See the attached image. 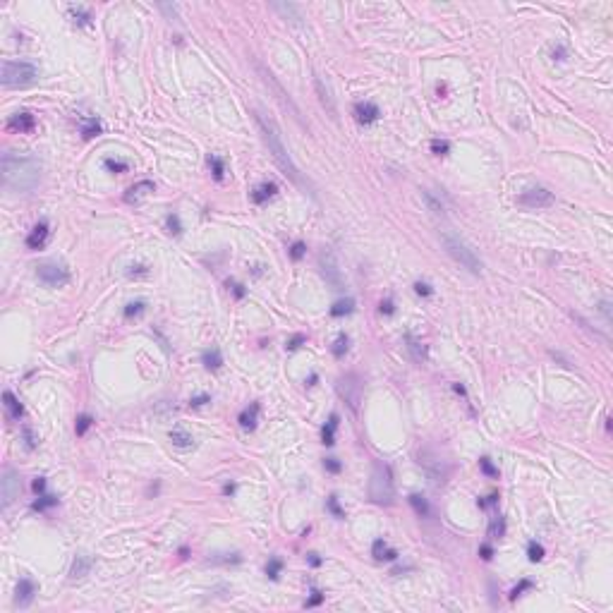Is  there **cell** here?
I'll list each match as a JSON object with an SVG mask.
<instances>
[{
    "label": "cell",
    "instance_id": "74e56055",
    "mask_svg": "<svg viewBox=\"0 0 613 613\" xmlns=\"http://www.w3.org/2000/svg\"><path fill=\"white\" fill-rule=\"evenodd\" d=\"M431 151H434L436 156H446L450 151V144L446 142V139H434V142H431Z\"/></svg>",
    "mask_w": 613,
    "mask_h": 613
},
{
    "label": "cell",
    "instance_id": "9a60e30c",
    "mask_svg": "<svg viewBox=\"0 0 613 613\" xmlns=\"http://www.w3.org/2000/svg\"><path fill=\"white\" fill-rule=\"evenodd\" d=\"M156 190V184L151 182V180H142V182H137V184H132L129 187L127 192H125V202L127 204H139L147 194H151Z\"/></svg>",
    "mask_w": 613,
    "mask_h": 613
},
{
    "label": "cell",
    "instance_id": "83f0119b",
    "mask_svg": "<svg viewBox=\"0 0 613 613\" xmlns=\"http://www.w3.org/2000/svg\"><path fill=\"white\" fill-rule=\"evenodd\" d=\"M503 534H505V520L501 515H494L491 517V525H489V537L491 539H501Z\"/></svg>",
    "mask_w": 613,
    "mask_h": 613
},
{
    "label": "cell",
    "instance_id": "b9f144b4",
    "mask_svg": "<svg viewBox=\"0 0 613 613\" xmlns=\"http://www.w3.org/2000/svg\"><path fill=\"white\" fill-rule=\"evenodd\" d=\"M479 467H482V472H484V475H489V477H498V469H496V467L491 465V460H489V458H482V460H479Z\"/></svg>",
    "mask_w": 613,
    "mask_h": 613
},
{
    "label": "cell",
    "instance_id": "681fc988",
    "mask_svg": "<svg viewBox=\"0 0 613 613\" xmlns=\"http://www.w3.org/2000/svg\"><path fill=\"white\" fill-rule=\"evenodd\" d=\"M414 293H417V295H424V297H429V295L434 293V290H431V288H429L427 283H414Z\"/></svg>",
    "mask_w": 613,
    "mask_h": 613
},
{
    "label": "cell",
    "instance_id": "f546056e",
    "mask_svg": "<svg viewBox=\"0 0 613 613\" xmlns=\"http://www.w3.org/2000/svg\"><path fill=\"white\" fill-rule=\"evenodd\" d=\"M209 168H211V173H213L216 180H223V175H225V163H223V158L211 154L209 156Z\"/></svg>",
    "mask_w": 613,
    "mask_h": 613
},
{
    "label": "cell",
    "instance_id": "ffe728a7",
    "mask_svg": "<svg viewBox=\"0 0 613 613\" xmlns=\"http://www.w3.org/2000/svg\"><path fill=\"white\" fill-rule=\"evenodd\" d=\"M275 192H278V187H275L273 182H261L254 190V192H252V202H254V204H264V202H268V199H271Z\"/></svg>",
    "mask_w": 613,
    "mask_h": 613
},
{
    "label": "cell",
    "instance_id": "7dc6e473",
    "mask_svg": "<svg viewBox=\"0 0 613 613\" xmlns=\"http://www.w3.org/2000/svg\"><path fill=\"white\" fill-rule=\"evenodd\" d=\"M525 589H532V582H530V580H522V582H520V585H517V587H515V589H512V594H510V599H517V596H520V594H522V592H525Z\"/></svg>",
    "mask_w": 613,
    "mask_h": 613
},
{
    "label": "cell",
    "instance_id": "44dd1931",
    "mask_svg": "<svg viewBox=\"0 0 613 613\" xmlns=\"http://www.w3.org/2000/svg\"><path fill=\"white\" fill-rule=\"evenodd\" d=\"M371 553H374L376 560H395L398 558V551L388 549V544L384 539H376L374 546H371Z\"/></svg>",
    "mask_w": 613,
    "mask_h": 613
},
{
    "label": "cell",
    "instance_id": "7bdbcfd3",
    "mask_svg": "<svg viewBox=\"0 0 613 613\" xmlns=\"http://www.w3.org/2000/svg\"><path fill=\"white\" fill-rule=\"evenodd\" d=\"M165 223H168V230H170L173 235H180V232H182V225H180V218H177L175 213H173V216H168V220H165Z\"/></svg>",
    "mask_w": 613,
    "mask_h": 613
},
{
    "label": "cell",
    "instance_id": "8d00e7d4",
    "mask_svg": "<svg viewBox=\"0 0 613 613\" xmlns=\"http://www.w3.org/2000/svg\"><path fill=\"white\" fill-rule=\"evenodd\" d=\"M149 266H144V264H132L129 266V271H127V275L129 278H149Z\"/></svg>",
    "mask_w": 613,
    "mask_h": 613
},
{
    "label": "cell",
    "instance_id": "c3c4849f",
    "mask_svg": "<svg viewBox=\"0 0 613 613\" xmlns=\"http://www.w3.org/2000/svg\"><path fill=\"white\" fill-rule=\"evenodd\" d=\"M304 340H307V338H304L302 333H297L295 338H290V340H288V345H285V348H288V350H297V348H300V345H302V343H304Z\"/></svg>",
    "mask_w": 613,
    "mask_h": 613
},
{
    "label": "cell",
    "instance_id": "680465c9",
    "mask_svg": "<svg viewBox=\"0 0 613 613\" xmlns=\"http://www.w3.org/2000/svg\"><path fill=\"white\" fill-rule=\"evenodd\" d=\"M309 563L311 565H321V558H316V553H309Z\"/></svg>",
    "mask_w": 613,
    "mask_h": 613
},
{
    "label": "cell",
    "instance_id": "d6986e66",
    "mask_svg": "<svg viewBox=\"0 0 613 613\" xmlns=\"http://www.w3.org/2000/svg\"><path fill=\"white\" fill-rule=\"evenodd\" d=\"M256 419H259V403H252L249 407L240 412V427L242 429H254Z\"/></svg>",
    "mask_w": 613,
    "mask_h": 613
},
{
    "label": "cell",
    "instance_id": "2e32d148",
    "mask_svg": "<svg viewBox=\"0 0 613 613\" xmlns=\"http://www.w3.org/2000/svg\"><path fill=\"white\" fill-rule=\"evenodd\" d=\"M91 568H93L91 556H86V553L77 556V558L72 560V568H70V580H82V577H86Z\"/></svg>",
    "mask_w": 613,
    "mask_h": 613
},
{
    "label": "cell",
    "instance_id": "484cf974",
    "mask_svg": "<svg viewBox=\"0 0 613 613\" xmlns=\"http://www.w3.org/2000/svg\"><path fill=\"white\" fill-rule=\"evenodd\" d=\"M352 309H355V300L352 297H348V300H340V302H336L333 307H331V316H345V314H352Z\"/></svg>",
    "mask_w": 613,
    "mask_h": 613
},
{
    "label": "cell",
    "instance_id": "f35d334b",
    "mask_svg": "<svg viewBox=\"0 0 613 613\" xmlns=\"http://www.w3.org/2000/svg\"><path fill=\"white\" fill-rule=\"evenodd\" d=\"M55 503H58L55 496H41L38 501H34L31 508H34V510H46V508H51V505H55Z\"/></svg>",
    "mask_w": 613,
    "mask_h": 613
},
{
    "label": "cell",
    "instance_id": "30bf717a",
    "mask_svg": "<svg viewBox=\"0 0 613 613\" xmlns=\"http://www.w3.org/2000/svg\"><path fill=\"white\" fill-rule=\"evenodd\" d=\"M34 596H36V585L31 582V580H19L17 585V594H15V606L17 608H29L31 606V601H34Z\"/></svg>",
    "mask_w": 613,
    "mask_h": 613
},
{
    "label": "cell",
    "instance_id": "3957f363",
    "mask_svg": "<svg viewBox=\"0 0 613 613\" xmlns=\"http://www.w3.org/2000/svg\"><path fill=\"white\" fill-rule=\"evenodd\" d=\"M441 240H443V247H446V252H448L455 261H458L462 268H467L469 273L479 275L482 273V259L475 254V249L467 245L465 240L460 238V235H455V232H450V230H443V235H441Z\"/></svg>",
    "mask_w": 613,
    "mask_h": 613
},
{
    "label": "cell",
    "instance_id": "11a10c76",
    "mask_svg": "<svg viewBox=\"0 0 613 613\" xmlns=\"http://www.w3.org/2000/svg\"><path fill=\"white\" fill-rule=\"evenodd\" d=\"M24 439H27V448H34V446H36V441H34V436H31L29 427H24Z\"/></svg>",
    "mask_w": 613,
    "mask_h": 613
},
{
    "label": "cell",
    "instance_id": "e575fe53",
    "mask_svg": "<svg viewBox=\"0 0 613 613\" xmlns=\"http://www.w3.org/2000/svg\"><path fill=\"white\" fill-rule=\"evenodd\" d=\"M144 309H147V302H142V300H137V302H129L127 307H125V316H127V319H132V316H139Z\"/></svg>",
    "mask_w": 613,
    "mask_h": 613
},
{
    "label": "cell",
    "instance_id": "5b68a950",
    "mask_svg": "<svg viewBox=\"0 0 613 613\" xmlns=\"http://www.w3.org/2000/svg\"><path fill=\"white\" fill-rule=\"evenodd\" d=\"M36 77H38L36 65L24 63V60H5L3 63V77H0V82H3L5 89H19V86L34 84Z\"/></svg>",
    "mask_w": 613,
    "mask_h": 613
},
{
    "label": "cell",
    "instance_id": "9c48e42d",
    "mask_svg": "<svg viewBox=\"0 0 613 613\" xmlns=\"http://www.w3.org/2000/svg\"><path fill=\"white\" fill-rule=\"evenodd\" d=\"M15 498H19V477L8 467L3 475V508H8Z\"/></svg>",
    "mask_w": 613,
    "mask_h": 613
},
{
    "label": "cell",
    "instance_id": "f5cc1de1",
    "mask_svg": "<svg viewBox=\"0 0 613 613\" xmlns=\"http://www.w3.org/2000/svg\"><path fill=\"white\" fill-rule=\"evenodd\" d=\"M379 309H381V314H393L395 304L391 302V300H386V302H381V307H379Z\"/></svg>",
    "mask_w": 613,
    "mask_h": 613
},
{
    "label": "cell",
    "instance_id": "ee69618b",
    "mask_svg": "<svg viewBox=\"0 0 613 613\" xmlns=\"http://www.w3.org/2000/svg\"><path fill=\"white\" fill-rule=\"evenodd\" d=\"M304 252H307V247H304V242H295L293 249H290V256H293L295 261H300L304 256Z\"/></svg>",
    "mask_w": 613,
    "mask_h": 613
},
{
    "label": "cell",
    "instance_id": "9f6ffc18",
    "mask_svg": "<svg viewBox=\"0 0 613 613\" xmlns=\"http://www.w3.org/2000/svg\"><path fill=\"white\" fill-rule=\"evenodd\" d=\"M46 489V479L43 477H38L36 482H34V491H43Z\"/></svg>",
    "mask_w": 613,
    "mask_h": 613
},
{
    "label": "cell",
    "instance_id": "60d3db41",
    "mask_svg": "<svg viewBox=\"0 0 613 613\" xmlns=\"http://www.w3.org/2000/svg\"><path fill=\"white\" fill-rule=\"evenodd\" d=\"M280 568H283V563L278 558H271L268 560V565H266V575L271 577V580H278V573H280Z\"/></svg>",
    "mask_w": 613,
    "mask_h": 613
},
{
    "label": "cell",
    "instance_id": "f1b7e54d",
    "mask_svg": "<svg viewBox=\"0 0 613 613\" xmlns=\"http://www.w3.org/2000/svg\"><path fill=\"white\" fill-rule=\"evenodd\" d=\"M410 503H412V508L417 510V515H421V517H427V515L431 512L429 503H427V498H424V496H419V494H412L410 496Z\"/></svg>",
    "mask_w": 613,
    "mask_h": 613
},
{
    "label": "cell",
    "instance_id": "836d02e7",
    "mask_svg": "<svg viewBox=\"0 0 613 613\" xmlns=\"http://www.w3.org/2000/svg\"><path fill=\"white\" fill-rule=\"evenodd\" d=\"M527 556H530L532 563H539V560L544 558V546H541V544H537V541H530V546H527Z\"/></svg>",
    "mask_w": 613,
    "mask_h": 613
},
{
    "label": "cell",
    "instance_id": "f6af8a7d",
    "mask_svg": "<svg viewBox=\"0 0 613 613\" xmlns=\"http://www.w3.org/2000/svg\"><path fill=\"white\" fill-rule=\"evenodd\" d=\"M323 467H326L328 472H333V475H338L340 469H343V465H340L336 458H326V460H323Z\"/></svg>",
    "mask_w": 613,
    "mask_h": 613
},
{
    "label": "cell",
    "instance_id": "5bb4252c",
    "mask_svg": "<svg viewBox=\"0 0 613 613\" xmlns=\"http://www.w3.org/2000/svg\"><path fill=\"white\" fill-rule=\"evenodd\" d=\"M48 238H51L48 223H46V220H41V223H36V225H34V230L29 232L27 247H29V249H41V247H43V245L48 242Z\"/></svg>",
    "mask_w": 613,
    "mask_h": 613
},
{
    "label": "cell",
    "instance_id": "8992f818",
    "mask_svg": "<svg viewBox=\"0 0 613 613\" xmlns=\"http://www.w3.org/2000/svg\"><path fill=\"white\" fill-rule=\"evenodd\" d=\"M36 275L48 288H60V285L70 283V271L63 264H41L36 268Z\"/></svg>",
    "mask_w": 613,
    "mask_h": 613
},
{
    "label": "cell",
    "instance_id": "4316f807",
    "mask_svg": "<svg viewBox=\"0 0 613 613\" xmlns=\"http://www.w3.org/2000/svg\"><path fill=\"white\" fill-rule=\"evenodd\" d=\"M101 132V122L96 118H84L82 120V137L84 139H91Z\"/></svg>",
    "mask_w": 613,
    "mask_h": 613
},
{
    "label": "cell",
    "instance_id": "ab89813d",
    "mask_svg": "<svg viewBox=\"0 0 613 613\" xmlns=\"http://www.w3.org/2000/svg\"><path fill=\"white\" fill-rule=\"evenodd\" d=\"M421 197H424V202H427L429 211H434V213H441V216H443V204L436 202V199H434L429 192H421Z\"/></svg>",
    "mask_w": 613,
    "mask_h": 613
},
{
    "label": "cell",
    "instance_id": "ac0fdd59",
    "mask_svg": "<svg viewBox=\"0 0 613 613\" xmlns=\"http://www.w3.org/2000/svg\"><path fill=\"white\" fill-rule=\"evenodd\" d=\"M5 410H8V419L10 421H19L22 419V414H24V407H22V403H19L15 395L10 393V391H5Z\"/></svg>",
    "mask_w": 613,
    "mask_h": 613
},
{
    "label": "cell",
    "instance_id": "d590c367",
    "mask_svg": "<svg viewBox=\"0 0 613 613\" xmlns=\"http://www.w3.org/2000/svg\"><path fill=\"white\" fill-rule=\"evenodd\" d=\"M93 424V419L89 417V414H82V417H77V427H74V431H77V436H84L86 431H89V427Z\"/></svg>",
    "mask_w": 613,
    "mask_h": 613
},
{
    "label": "cell",
    "instance_id": "bcb514c9",
    "mask_svg": "<svg viewBox=\"0 0 613 613\" xmlns=\"http://www.w3.org/2000/svg\"><path fill=\"white\" fill-rule=\"evenodd\" d=\"M328 510L333 512L336 517H343V515H345V512L340 510V505H338V496H331V498H328Z\"/></svg>",
    "mask_w": 613,
    "mask_h": 613
},
{
    "label": "cell",
    "instance_id": "1f68e13d",
    "mask_svg": "<svg viewBox=\"0 0 613 613\" xmlns=\"http://www.w3.org/2000/svg\"><path fill=\"white\" fill-rule=\"evenodd\" d=\"M103 165L108 168L110 173H127V170H129L127 161H115V158H106V161H103Z\"/></svg>",
    "mask_w": 613,
    "mask_h": 613
},
{
    "label": "cell",
    "instance_id": "ba28073f",
    "mask_svg": "<svg viewBox=\"0 0 613 613\" xmlns=\"http://www.w3.org/2000/svg\"><path fill=\"white\" fill-rule=\"evenodd\" d=\"M553 202H556V197L544 187H530L517 197V204L527 206V209H544V206H551Z\"/></svg>",
    "mask_w": 613,
    "mask_h": 613
},
{
    "label": "cell",
    "instance_id": "d4e9b609",
    "mask_svg": "<svg viewBox=\"0 0 613 613\" xmlns=\"http://www.w3.org/2000/svg\"><path fill=\"white\" fill-rule=\"evenodd\" d=\"M202 362H204V366L206 369H220L223 366V357H220V352H218V348H211V350H206L204 352V357H202Z\"/></svg>",
    "mask_w": 613,
    "mask_h": 613
},
{
    "label": "cell",
    "instance_id": "603a6c76",
    "mask_svg": "<svg viewBox=\"0 0 613 613\" xmlns=\"http://www.w3.org/2000/svg\"><path fill=\"white\" fill-rule=\"evenodd\" d=\"M336 429H338V414L333 412L331 419L326 421V427L321 429V441H323L326 446H333V443H336Z\"/></svg>",
    "mask_w": 613,
    "mask_h": 613
},
{
    "label": "cell",
    "instance_id": "52a82bcc",
    "mask_svg": "<svg viewBox=\"0 0 613 613\" xmlns=\"http://www.w3.org/2000/svg\"><path fill=\"white\" fill-rule=\"evenodd\" d=\"M338 393L345 398V403L357 410L359 398H362V381H359L357 374H345L338 379Z\"/></svg>",
    "mask_w": 613,
    "mask_h": 613
},
{
    "label": "cell",
    "instance_id": "8fae6325",
    "mask_svg": "<svg viewBox=\"0 0 613 613\" xmlns=\"http://www.w3.org/2000/svg\"><path fill=\"white\" fill-rule=\"evenodd\" d=\"M321 268H323V278L328 280L336 290H343V280H340V271H338V264H336V259H333V254H323L321 256Z\"/></svg>",
    "mask_w": 613,
    "mask_h": 613
},
{
    "label": "cell",
    "instance_id": "cb8c5ba5",
    "mask_svg": "<svg viewBox=\"0 0 613 613\" xmlns=\"http://www.w3.org/2000/svg\"><path fill=\"white\" fill-rule=\"evenodd\" d=\"M67 12H70V17H72V22L77 24V27L89 24V19H91V12H89L86 8H82V5H70Z\"/></svg>",
    "mask_w": 613,
    "mask_h": 613
},
{
    "label": "cell",
    "instance_id": "e0dca14e",
    "mask_svg": "<svg viewBox=\"0 0 613 613\" xmlns=\"http://www.w3.org/2000/svg\"><path fill=\"white\" fill-rule=\"evenodd\" d=\"M314 84H316V91H319V101H321V106L328 110L331 118H336V115H338V110H336V101H333V96H331L328 86L321 82L319 77H316V82H314Z\"/></svg>",
    "mask_w": 613,
    "mask_h": 613
},
{
    "label": "cell",
    "instance_id": "7402d4cb",
    "mask_svg": "<svg viewBox=\"0 0 613 613\" xmlns=\"http://www.w3.org/2000/svg\"><path fill=\"white\" fill-rule=\"evenodd\" d=\"M170 443H173L175 448H182V450L194 448L192 434H187V431H182V429H173V431H170Z\"/></svg>",
    "mask_w": 613,
    "mask_h": 613
},
{
    "label": "cell",
    "instance_id": "f907efd6",
    "mask_svg": "<svg viewBox=\"0 0 613 613\" xmlns=\"http://www.w3.org/2000/svg\"><path fill=\"white\" fill-rule=\"evenodd\" d=\"M209 400H211L209 395H199V398H192V400H190V405H192V407H202V405H206Z\"/></svg>",
    "mask_w": 613,
    "mask_h": 613
},
{
    "label": "cell",
    "instance_id": "6da1fadb",
    "mask_svg": "<svg viewBox=\"0 0 613 613\" xmlns=\"http://www.w3.org/2000/svg\"><path fill=\"white\" fill-rule=\"evenodd\" d=\"M41 180V163L34 156L3 154V184L12 192H29Z\"/></svg>",
    "mask_w": 613,
    "mask_h": 613
},
{
    "label": "cell",
    "instance_id": "277c9868",
    "mask_svg": "<svg viewBox=\"0 0 613 613\" xmlns=\"http://www.w3.org/2000/svg\"><path fill=\"white\" fill-rule=\"evenodd\" d=\"M369 498L379 505H391L395 498V486L391 467L386 462H374L371 479H369Z\"/></svg>",
    "mask_w": 613,
    "mask_h": 613
},
{
    "label": "cell",
    "instance_id": "d6a6232c",
    "mask_svg": "<svg viewBox=\"0 0 613 613\" xmlns=\"http://www.w3.org/2000/svg\"><path fill=\"white\" fill-rule=\"evenodd\" d=\"M348 343H350V338H348V336H345V333H340V336H338V340L333 343V355H336V357H338V359L343 357L345 352H348Z\"/></svg>",
    "mask_w": 613,
    "mask_h": 613
},
{
    "label": "cell",
    "instance_id": "7c38bea8",
    "mask_svg": "<svg viewBox=\"0 0 613 613\" xmlns=\"http://www.w3.org/2000/svg\"><path fill=\"white\" fill-rule=\"evenodd\" d=\"M379 115H381V110H379V106L371 103V101H359L357 106H355V118H357V122H362V125H371V122H376Z\"/></svg>",
    "mask_w": 613,
    "mask_h": 613
},
{
    "label": "cell",
    "instance_id": "816d5d0a",
    "mask_svg": "<svg viewBox=\"0 0 613 613\" xmlns=\"http://www.w3.org/2000/svg\"><path fill=\"white\" fill-rule=\"evenodd\" d=\"M321 601H323V594H321V592H314V596L307 601V608H311V606H319Z\"/></svg>",
    "mask_w": 613,
    "mask_h": 613
},
{
    "label": "cell",
    "instance_id": "4dcf8cb0",
    "mask_svg": "<svg viewBox=\"0 0 613 613\" xmlns=\"http://www.w3.org/2000/svg\"><path fill=\"white\" fill-rule=\"evenodd\" d=\"M407 348H410L414 362H424V359H427V348H424V345H419V343H417L414 338H410V336H407Z\"/></svg>",
    "mask_w": 613,
    "mask_h": 613
},
{
    "label": "cell",
    "instance_id": "db71d44e",
    "mask_svg": "<svg viewBox=\"0 0 613 613\" xmlns=\"http://www.w3.org/2000/svg\"><path fill=\"white\" fill-rule=\"evenodd\" d=\"M232 293H235V297L238 300H242L245 295H247V290H245V285H240V283H232Z\"/></svg>",
    "mask_w": 613,
    "mask_h": 613
},
{
    "label": "cell",
    "instance_id": "4fadbf2b",
    "mask_svg": "<svg viewBox=\"0 0 613 613\" xmlns=\"http://www.w3.org/2000/svg\"><path fill=\"white\" fill-rule=\"evenodd\" d=\"M34 127H36V118H34L31 113H17V115H12V118L8 120V129L19 132V134L31 132Z\"/></svg>",
    "mask_w": 613,
    "mask_h": 613
},
{
    "label": "cell",
    "instance_id": "7a4b0ae2",
    "mask_svg": "<svg viewBox=\"0 0 613 613\" xmlns=\"http://www.w3.org/2000/svg\"><path fill=\"white\" fill-rule=\"evenodd\" d=\"M256 125H259V129H261L264 144L268 147V154L273 156V161L278 163V168H280L295 184H300V187L307 190L309 182L300 175L297 165L293 163V158H290V154H288V149H285V144H283V134H280L278 125H275V120H271L268 115H264V113H256Z\"/></svg>",
    "mask_w": 613,
    "mask_h": 613
},
{
    "label": "cell",
    "instance_id": "6f0895ef",
    "mask_svg": "<svg viewBox=\"0 0 613 613\" xmlns=\"http://www.w3.org/2000/svg\"><path fill=\"white\" fill-rule=\"evenodd\" d=\"M479 553H482V558H484V560H489V558H491V546H486V544H484V546L479 549Z\"/></svg>",
    "mask_w": 613,
    "mask_h": 613
},
{
    "label": "cell",
    "instance_id": "91938a15",
    "mask_svg": "<svg viewBox=\"0 0 613 613\" xmlns=\"http://www.w3.org/2000/svg\"><path fill=\"white\" fill-rule=\"evenodd\" d=\"M223 491H225V494H232V491H235V486H232V484H225V489H223Z\"/></svg>",
    "mask_w": 613,
    "mask_h": 613
}]
</instances>
